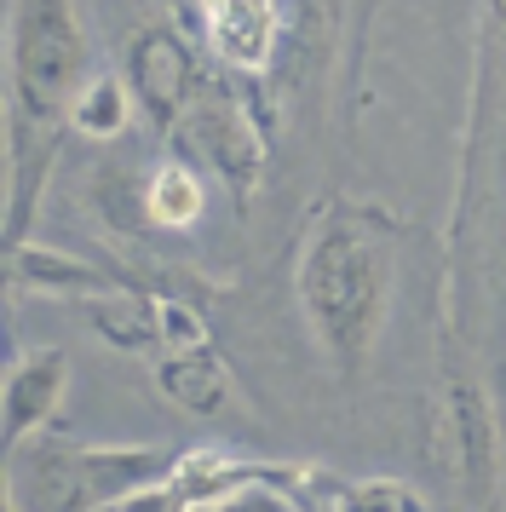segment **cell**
Segmentation results:
<instances>
[{
	"instance_id": "cell-13",
	"label": "cell",
	"mask_w": 506,
	"mask_h": 512,
	"mask_svg": "<svg viewBox=\"0 0 506 512\" xmlns=\"http://www.w3.org/2000/svg\"><path fill=\"white\" fill-rule=\"evenodd\" d=\"M299 501L311 512H432L403 478H334L322 466H299Z\"/></svg>"
},
{
	"instance_id": "cell-8",
	"label": "cell",
	"mask_w": 506,
	"mask_h": 512,
	"mask_svg": "<svg viewBox=\"0 0 506 512\" xmlns=\"http://www.w3.org/2000/svg\"><path fill=\"white\" fill-rule=\"evenodd\" d=\"M64 392H69V357L58 346H23L6 363V380H0V443H6V455L18 443L52 432V420L64 409Z\"/></svg>"
},
{
	"instance_id": "cell-10",
	"label": "cell",
	"mask_w": 506,
	"mask_h": 512,
	"mask_svg": "<svg viewBox=\"0 0 506 512\" xmlns=\"http://www.w3.org/2000/svg\"><path fill=\"white\" fill-rule=\"evenodd\" d=\"M6 282H12V294H52V300H69V305L121 288L115 271L92 265V259H75V254H64V248H46L35 236L6 254Z\"/></svg>"
},
{
	"instance_id": "cell-12",
	"label": "cell",
	"mask_w": 506,
	"mask_h": 512,
	"mask_svg": "<svg viewBox=\"0 0 506 512\" xmlns=\"http://www.w3.org/2000/svg\"><path fill=\"white\" fill-rule=\"evenodd\" d=\"M271 461H248V455H236L230 443H196V449H179L173 455V472H167V484L184 495V507L202 512L213 501H225L236 489H248L253 478H265Z\"/></svg>"
},
{
	"instance_id": "cell-3",
	"label": "cell",
	"mask_w": 506,
	"mask_h": 512,
	"mask_svg": "<svg viewBox=\"0 0 506 512\" xmlns=\"http://www.w3.org/2000/svg\"><path fill=\"white\" fill-rule=\"evenodd\" d=\"M167 472L173 455L156 443H87L41 432L6 455V495L18 512H110L138 489L167 484Z\"/></svg>"
},
{
	"instance_id": "cell-11",
	"label": "cell",
	"mask_w": 506,
	"mask_h": 512,
	"mask_svg": "<svg viewBox=\"0 0 506 512\" xmlns=\"http://www.w3.org/2000/svg\"><path fill=\"white\" fill-rule=\"evenodd\" d=\"M150 380H156V392L179 409V415H219V409H230V363L219 357V346H196V351H161L156 369H150Z\"/></svg>"
},
{
	"instance_id": "cell-9",
	"label": "cell",
	"mask_w": 506,
	"mask_h": 512,
	"mask_svg": "<svg viewBox=\"0 0 506 512\" xmlns=\"http://www.w3.org/2000/svg\"><path fill=\"white\" fill-rule=\"evenodd\" d=\"M207 196H213V173L196 156H184L173 144H161V156L150 162L144 185H138V219L156 225L167 236H184L202 225Z\"/></svg>"
},
{
	"instance_id": "cell-16",
	"label": "cell",
	"mask_w": 506,
	"mask_h": 512,
	"mask_svg": "<svg viewBox=\"0 0 506 512\" xmlns=\"http://www.w3.org/2000/svg\"><path fill=\"white\" fill-rule=\"evenodd\" d=\"M202 512H311V507L299 501V466L271 461L265 478H253L248 489H236V495H225V501H213Z\"/></svg>"
},
{
	"instance_id": "cell-4",
	"label": "cell",
	"mask_w": 506,
	"mask_h": 512,
	"mask_svg": "<svg viewBox=\"0 0 506 512\" xmlns=\"http://www.w3.org/2000/svg\"><path fill=\"white\" fill-rule=\"evenodd\" d=\"M437 455L455 478L460 501L472 512L489 507L501 478V420L472 369V340L455 328H437Z\"/></svg>"
},
{
	"instance_id": "cell-5",
	"label": "cell",
	"mask_w": 506,
	"mask_h": 512,
	"mask_svg": "<svg viewBox=\"0 0 506 512\" xmlns=\"http://www.w3.org/2000/svg\"><path fill=\"white\" fill-rule=\"evenodd\" d=\"M248 81L225 70H207L196 104L184 110V121L173 127V150L196 156V162L230 190L236 208H248L253 190L265 185V167H271V139H265V116L253 110V98L242 93Z\"/></svg>"
},
{
	"instance_id": "cell-18",
	"label": "cell",
	"mask_w": 506,
	"mask_h": 512,
	"mask_svg": "<svg viewBox=\"0 0 506 512\" xmlns=\"http://www.w3.org/2000/svg\"><path fill=\"white\" fill-rule=\"evenodd\" d=\"M110 512H190V507H184V495L173 484H150L138 495H127V501H115Z\"/></svg>"
},
{
	"instance_id": "cell-1",
	"label": "cell",
	"mask_w": 506,
	"mask_h": 512,
	"mask_svg": "<svg viewBox=\"0 0 506 512\" xmlns=\"http://www.w3.org/2000/svg\"><path fill=\"white\" fill-rule=\"evenodd\" d=\"M397 248L403 225L380 202L357 196H317L305 208L294 248V305L317 351L357 380L386 334L391 294H397Z\"/></svg>"
},
{
	"instance_id": "cell-2",
	"label": "cell",
	"mask_w": 506,
	"mask_h": 512,
	"mask_svg": "<svg viewBox=\"0 0 506 512\" xmlns=\"http://www.w3.org/2000/svg\"><path fill=\"white\" fill-rule=\"evenodd\" d=\"M92 35L81 0H18L6 24V254L29 242L46 179L58 162V133H69V104L87 87Z\"/></svg>"
},
{
	"instance_id": "cell-15",
	"label": "cell",
	"mask_w": 506,
	"mask_h": 512,
	"mask_svg": "<svg viewBox=\"0 0 506 512\" xmlns=\"http://www.w3.org/2000/svg\"><path fill=\"white\" fill-rule=\"evenodd\" d=\"M133 116H138V104H133L127 75L98 70L87 87L75 93V104H69V133H75V139H92V144H110L133 127Z\"/></svg>"
},
{
	"instance_id": "cell-6",
	"label": "cell",
	"mask_w": 506,
	"mask_h": 512,
	"mask_svg": "<svg viewBox=\"0 0 506 512\" xmlns=\"http://www.w3.org/2000/svg\"><path fill=\"white\" fill-rule=\"evenodd\" d=\"M121 75H127V87H133V104H138V121L156 133L161 144L173 139V127L184 121V110L196 104L202 93V58L190 47V35L179 24H167V18H150V24H138L127 35V47H121Z\"/></svg>"
},
{
	"instance_id": "cell-7",
	"label": "cell",
	"mask_w": 506,
	"mask_h": 512,
	"mask_svg": "<svg viewBox=\"0 0 506 512\" xmlns=\"http://www.w3.org/2000/svg\"><path fill=\"white\" fill-rule=\"evenodd\" d=\"M196 35L225 75L265 81L282 58L288 6L282 0H196Z\"/></svg>"
},
{
	"instance_id": "cell-17",
	"label": "cell",
	"mask_w": 506,
	"mask_h": 512,
	"mask_svg": "<svg viewBox=\"0 0 506 512\" xmlns=\"http://www.w3.org/2000/svg\"><path fill=\"white\" fill-rule=\"evenodd\" d=\"M161 305V351H196L213 346V328H207V311L190 294H156ZM156 351V357H161Z\"/></svg>"
},
{
	"instance_id": "cell-14",
	"label": "cell",
	"mask_w": 506,
	"mask_h": 512,
	"mask_svg": "<svg viewBox=\"0 0 506 512\" xmlns=\"http://www.w3.org/2000/svg\"><path fill=\"white\" fill-rule=\"evenodd\" d=\"M75 311L87 317V328L110 351H161V305L138 282H121L110 294H92Z\"/></svg>"
}]
</instances>
